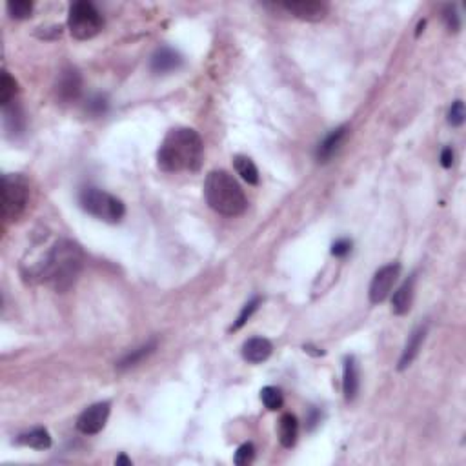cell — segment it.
<instances>
[{
  "label": "cell",
  "instance_id": "484cf974",
  "mask_svg": "<svg viewBox=\"0 0 466 466\" xmlns=\"http://www.w3.org/2000/svg\"><path fill=\"white\" fill-rule=\"evenodd\" d=\"M255 459V446L252 443H244L237 448V452H235V457H233V461L237 466H246Z\"/></svg>",
  "mask_w": 466,
  "mask_h": 466
},
{
  "label": "cell",
  "instance_id": "44dd1931",
  "mask_svg": "<svg viewBox=\"0 0 466 466\" xmlns=\"http://www.w3.org/2000/svg\"><path fill=\"white\" fill-rule=\"evenodd\" d=\"M15 95H17V83L8 71H4L2 78H0V104H2V108L10 106Z\"/></svg>",
  "mask_w": 466,
  "mask_h": 466
},
{
  "label": "cell",
  "instance_id": "9c48e42d",
  "mask_svg": "<svg viewBox=\"0 0 466 466\" xmlns=\"http://www.w3.org/2000/svg\"><path fill=\"white\" fill-rule=\"evenodd\" d=\"M281 8L293 15L295 19L306 20V22H319L328 15V6L325 2H313V0L284 2V4H281Z\"/></svg>",
  "mask_w": 466,
  "mask_h": 466
},
{
  "label": "cell",
  "instance_id": "30bf717a",
  "mask_svg": "<svg viewBox=\"0 0 466 466\" xmlns=\"http://www.w3.org/2000/svg\"><path fill=\"white\" fill-rule=\"evenodd\" d=\"M57 99L62 102L77 101L83 93V77L75 68H66L60 71L55 86Z\"/></svg>",
  "mask_w": 466,
  "mask_h": 466
},
{
  "label": "cell",
  "instance_id": "4316f807",
  "mask_svg": "<svg viewBox=\"0 0 466 466\" xmlns=\"http://www.w3.org/2000/svg\"><path fill=\"white\" fill-rule=\"evenodd\" d=\"M443 20L446 24L448 31H459L461 28V19H459V13H457V8L453 4H446L443 10Z\"/></svg>",
  "mask_w": 466,
  "mask_h": 466
},
{
  "label": "cell",
  "instance_id": "277c9868",
  "mask_svg": "<svg viewBox=\"0 0 466 466\" xmlns=\"http://www.w3.org/2000/svg\"><path fill=\"white\" fill-rule=\"evenodd\" d=\"M78 202L84 211L97 217L99 220H104V223L117 224L126 215L124 202L99 188H84L78 195Z\"/></svg>",
  "mask_w": 466,
  "mask_h": 466
},
{
  "label": "cell",
  "instance_id": "9a60e30c",
  "mask_svg": "<svg viewBox=\"0 0 466 466\" xmlns=\"http://www.w3.org/2000/svg\"><path fill=\"white\" fill-rule=\"evenodd\" d=\"M271 352H274V346L264 337H252L243 344L244 361L252 362V365H259V362L266 361L271 355Z\"/></svg>",
  "mask_w": 466,
  "mask_h": 466
},
{
  "label": "cell",
  "instance_id": "4dcf8cb0",
  "mask_svg": "<svg viewBox=\"0 0 466 466\" xmlns=\"http://www.w3.org/2000/svg\"><path fill=\"white\" fill-rule=\"evenodd\" d=\"M453 150L452 148H444L443 151H441V166L443 168H452L453 164Z\"/></svg>",
  "mask_w": 466,
  "mask_h": 466
},
{
  "label": "cell",
  "instance_id": "e0dca14e",
  "mask_svg": "<svg viewBox=\"0 0 466 466\" xmlns=\"http://www.w3.org/2000/svg\"><path fill=\"white\" fill-rule=\"evenodd\" d=\"M299 437V421L293 414H284L279 421V441L284 448L295 446Z\"/></svg>",
  "mask_w": 466,
  "mask_h": 466
},
{
  "label": "cell",
  "instance_id": "5bb4252c",
  "mask_svg": "<svg viewBox=\"0 0 466 466\" xmlns=\"http://www.w3.org/2000/svg\"><path fill=\"white\" fill-rule=\"evenodd\" d=\"M183 57L171 48H160L155 51V55L151 57V71L153 73H169L181 68Z\"/></svg>",
  "mask_w": 466,
  "mask_h": 466
},
{
  "label": "cell",
  "instance_id": "1f68e13d",
  "mask_svg": "<svg viewBox=\"0 0 466 466\" xmlns=\"http://www.w3.org/2000/svg\"><path fill=\"white\" fill-rule=\"evenodd\" d=\"M115 465H126V466H132V459H128V457L124 456H119L117 459H115Z\"/></svg>",
  "mask_w": 466,
  "mask_h": 466
},
{
  "label": "cell",
  "instance_id": "7a4b0ae2",
  "mask_svg": "<svg viewBox=\"0 0 466 466\" xmlns=\"http://www.w3.org/2000/svg\"><path fill=\"white\" fill-rule=\"evenodd\" d=\"M84 266V252L73 241H59L38 266L37 277L59 293L68 292L78 279Z\"/></svg>",
  "mask_w": 466,
  "mask_h": 466
},
{
  "label": "cell",
  "instance_id": "8fae6325",
  "mask_svg": "<svg viewBox=\"0 0 466 466\" xmlns=\"http://www.w3.org/2000/svg\"><path fill=\"white\" fill-rule=\"evenodd\" d=\"M346 137H348V126H339V128H335L334 132H330L328 135L319 142V146H317L316 150L317 162H323V164H325V162L332 160V157L341 150V146H343V142L346 141Z\"/></svg>",
  "mask_w": 466,
  "mask_h": 466
},
{
  "label": "cell",
  "instance_id": "603a6c76",
  "mask_svg": "<svg viewBox=\"0 0 466 466\" xmlns=\"http://www.w3.org/2000/svg\"><path fill=\"white\" fill-rule=\"evenodd\" d=\"M261 401L264 402V407L271 411L281 410L284 404L283 393H281L279 388H275V386H266V388L261 390Z\"/></svg>",
  "mask_w": 466,
  "mask_h": 466
},
{
  "label": "cell",
  "instance_id": "5b68a950",
  "mask_svg": "<svg viewBox=\"0 0 466 466\" xmlns=\"http://www.w3.org/2000/svg\"><path fill=\"white\" fill-rule=\"evenodd\" d=\"M68 28L69 33L77 41H90V38L97 37L102 31L104 19H102L101 11L97 10L92 2L78 0V2H73L71 8H69Z\"/></svg>",
  "mask_w": 466,
  "mask_h": 466
},
{
  "label": "cell",
  "instance_id": "cb8c5ba5",
  "mask_svg": "<svg viewBox=\"0 0 466 466\" xmlns=\"http://www.w3.org/2000/svg\"><path fill=\"white\" fill-rule=\"evenodd\" d=\"M8 13L17 20L29 19L33 13V2H29V0H13V2H8Z\"/></svg>",
  "mask_w": 466,
  "mask_h": 466
},
{
  "label": "cell",
  "instance_id": "52a82bcc",
  "mask_svg": "<svg viewBox=\"0 0 466 466\" xmlns=\"http://www.w3.org/2000/svg\"><path fill=\"white\" fill-rule=\"evenodd\" d=\"M399 274H401V266L397 262H392V264L383 266L377 274L374 275V279L370 283V302L372 304H381L388 299V295L392 293L393 284L397 283Z\"/></svg>",
  "mask_w": 466,
  "mask_h": 466
},
{
  "label": "cell",
  "instance_id": "4fadbf2b",
  "mask_svg": "<svg viewBox=\"0 0 466 466\" xmlns=\"http://www.w3.org/2000/svg\"><path fill=\"white\" fill-rule=\"evenodd\" d=\"M414 290H416V275H410L392 297V311L395 316H407L414 302Z\"/></svg>",
  "mask_w": 466,
  "mask_h": 466
},
{
  "label": "cell",
  "instance_id": "ffe728a7",
  "mask_svg": "<svg viewBox=\"0 0 466 466\" xmlns=\"http://www.w3.org/2000/svg\"><path fill=\"white\" fill-rule=\"evenodd\" d=\"M233 166L237 169V174L241 175L243 181L248 184H259V169H257L255 162L246 155H235L233 157Z\"/></svg>",
  "mask_w": 466,
  "mask_h": 466
},
{
  "label": "cell",
  "instance_id": "2e32d148",
  "mask_svg": "<svg viewBox=\"0 0 466 466\" xmlns=\"http://www.w3.org/2000/svg\"><path fill=\"white\" fill-rule=\"evenodd\" d=\"M359 365L353 355H348L344 359V372H343V392L346 401H353L359 393Z\"/></svg>",
  "mask_w": 466,
  "mask_h": 466
},
{
  "label": "cell",
  "instance_id": "d4e9b609",
  "mask_svg": "<svg viewBox=\"0 0 466 466\" xmlns=\"http://www.w3.org/2000/svg\"><path fill=\"white\" fill-rule=\"evenodd\" d=\"M259 304H261V299H259V297L252 299V301L248 302L246 306L243 308V311H241V313H239L237 320H235V323H233L232 332H235V330H241V328H243V326L246 325V320L250 319V317H252L253 313H255L257 308H259Z\"/></svg>",
  "mask_w": 466,
  "mask_h": 466
},
{
  "label": "cell",
  "instance_id": "83f0119b",
  "mask_svg": "<svg viewBox=\"0 0 466 466\" xmlns=\"http://www.w3.org/2000/svg\"><path fill=\"white\" fill-rule=\"evenodd\" d=\"M86 111L90 115H93V117H101V115H104L106 111H108V101H106V97L102 95L92 97L86 104Z\"/></svg>",
  "mask_w": 466,
  "mask_h": 466
},
{
  "label": "cell",
  "instance_id": "f546056e",
  "mask_svg": "<svg viewBox=\"0 0 466 466\" xmlns=\"http://www.w3.org/2000/svg\"><path fill=\"white\" fill-rule=\"evenodd\" d=\"M352 250V241H348V239H339L335 241L334 246H332V255L334 257H346Z\"/></svg>",
  "mask_w": 466,
  "mask_h": 466
},
{
  "label": "cell",
  "instance_id": "7402d4cb",
  "mask_svg": "<svg viewBox=\"0 0 466 466\" xmlns=\"http://www.w3.org/2000/svg\"><path fill=\"white\" fill-rule=\"evenodd\" d=\"M4 122L6 128L10 129V132L19 133L24 129V115L20 111L19 106L10 104L4 108Z\"/></svg>",
  "mask_w": 466,
  "mask_h": 466
},
{
  "label": "cell",
  "instance_id": "7c38bea8",
  "mask_svg": "<svg viewBox=\"0 0 466 466\" xmlns=\"http://www.w3.org/2000/svg\"><path fill=\"white\" fill-rule=\"evenodd\" d=\"M426 332H428L426 326H417V328L411 332L407 341V346H404V350H402L401 353V359H399V370H407L408 366L416 361V357L419 355L421 352V346L425 343Z\"/></svg>",
  "mask_w": 466,
  "mask_h": 466
},
{
  "label": "cell",
  "instance_id": "ac0fdd59",
  "mask_svg": "<svg viewBox=\"0 0 466 466\" xmlns=\"http://www.w3.org/2000/svg\"><path fill=\"white\" fill-rule=\"evenodd\" d=\"M17 443L24 444V446L35 448V450H48L51 446V435L46 428H33L26 434H20L17 437Z\"/></svg>",
  "mask_w": 466,
  "mask_h": 466
},
{
  "label": "cell",
  "instance_id": "d6986e66",
  "mask_svg": "<svg viewBox=\"0 0 466 466\" xmlns=\"http://www.w3.org/2000/svg\"><path fill=\"white\" fill-rule=\"evenodd\" d=\"M155 348H157V341H150V343L142 344V346H139L137 350H132L129 353H126V355L117 362V368H119V370H128V368L137 366L139 362H142L146 357H150L151 353L155 352Z\"/></svg>",
  "mask_w": 466,
  "mask_h": 466
},
{
  "label": "cell",
  "instance_id": "ba28073f",
  "mask_svg": "<svg viewBox=\"0 0 466 466\" xmlns=\"http://www.w3.org/2000/svg\"><path fill=\"white\" fill-rule=\"evenodd\" d=\"M108 417H110V402H97L78 416L77 430L84 435L99 434L108 423Z\"/></svg>",
  "mask_w": 466,
  "mask_h": 466
},
{
  "label": "cell",
  "instance_id": "3957f363",
  "mask_svg": "<svg viewBox=\"0 0 466 466\" xmlns=\"http://www.w3.org/2000/svg\"><path fill=\"white\" fill-rule=\"evenodd\" d=\"M204 197L211 210L224 217H239L248 208L243 188L224 169H215L208 174L204 181Z\"/></svg>",
  "mask_w": 466,
  "mask_h": 466
},
{
  "label": "cell",
  "instance_id": "f1b7e54d",
  "mask_svg": "<svg viewBox=\"0 0 466 466\" xmlns=\"http://www.w3.org/2000/svg\"><path fill=\"white\" fill-rule=\"evenodd\" d=\"M465 104H463V101H456L448 111V122L452 124L453 128H459L465 122Z\"/></svg>",
  "mask_w": 466,
  "mask_h": 466
},
{
  "label": "cell",
  "instance_id": "6da1fadb",
  "mask_svg": "<svg viewBox=\"0 0 466 466\" xmlns=\"http://www.w3.org/2000/svg\"><path fill=\"white\" fill-rule=\"evenodd\" d=\"M204 159V142L192 128H175L162 141L157 153L159 168L166 174L199 171Z\"/></svg>",
  "mask_w": 466,
  "mask_h": 466
},
{
  "label": "cell",
  "instance_id": "8992f818",
  "mask_svg": "<svg viewBox=\"0 0 466 466\" xmlns=\"http://www.w3.org/2000/svg\"><path fill=\"white\" fill-rule=\"evenodd\" d=\"M29 183L22 175H4L2 178V217L19 220L28 210Z\"/></svg>",
  "mask_w": 466,
  "mask_h": 466
}]
</instances>
